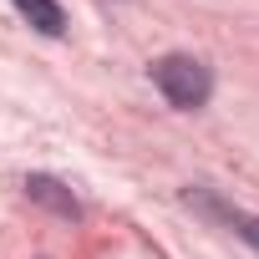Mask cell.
<instances>
[{
  "label": "cell",
  "mask_w": 259,
  "mask_h": 259,
  "mask_svg": "<svg viewBox=\"0 0 259 259\" xmlns=\"http://www.w3.org/2000/svg\"><path fill=\"white\" fill-rule=\"evenodd\" d=\"M26 193H31L36 203H46L51 213H61V219H81V203L71 198V188L56 183V178H46V173H31V178H26Z\"/></svg>",
  "instance_id": "obj_3"
},
{
  "label": "cell",
  "mask_w": 259,
  "mask_h": 259,
  "mask_svg": "<svg viewBox=\"0 0 259 259\" xmlns=\"http://www.w3.org/2000/svg\"><path fill=\"white\" fill-rule=\"evenodd\" d=\"M188 203H193L198 213H208V219L229 224L239 239H249V244L259 249V219H254V213H244V208H229L224 198H213V193H203V188H193V193H188Z\"/></svg>",
  "instance_id": "obj_2"
},
{
  "label": "cell",
  "mask_w": 259,
  "mask_h": 259,
  "mask_svg": "<svg viewBox=\"0 0 259 259\" xmlns=\"http://www.w3.org/2000/svg\"><path fill=\"white\" fill-rule=\"evenodd\" d=\"M11 6H16L41 36H61V31H66V11L56 6V0H11Z\"/></svg>",
  "instance_id": "obj_4"
},
{
  "label": "cell",
  "mask_w": 259,
  "mask_h": 259,
  "mask_svg": "<svg viewBox=\"0 0 259 259\" xmlns=\"http://www.w3.org/2000/svg\"><path fill=\"white\" fill-rule=\"evenodd\" d=\"M153 87H158L178 112H193V107H203V102H208V92H213V71H208L198 56L168 51V56H158V61H153Z\"/></svg>",
  "instance_id": "obj_1"
}]
</instances>
